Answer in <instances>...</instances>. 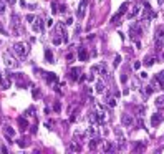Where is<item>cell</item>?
<instances>
[{
	"mask_svg": "<svg viewBox=\"0 0 164 154\" xmlns=\"http://www.w3.org/2000/svg\"><path fill=\"white\" fill-rule=\"evenodd\" d=\"M33 30H35V32H42V30H43V20H42V18H35Z\"/></svg>",
	"mask_w": 164,
	"mask_h": 154,
	"instance_id": "obj_9",
	"label": "cell"
},
{
	"mask_svg": "<svg viewBox=\"0 0 164 154\" xmlns=\"http://www.w3.org/2000/svg\"><path fill=\"white\" fill-rule=\"evenodd\" d=\"M46 81H48V83H56L58 78H56L55 73H46Z\"/></svg>",
	"mask_w": 164,
	"mask_h": 154,
	"instance_id": "obj_12",
	"label": "cell"
},
{
	"mask_svg": "<svg viewBox=\"0 0 164 154\" xmlns=\"http://www.w3.org/2000/svg\"><path fill=\"white\" fill-rule=\"evenodd\" d=\"M66 60H70V61H72V60H73V55H72V53H68V55H66Z\"/></svg>",
	"mask_w": 164,
	"mask_h": 154,
	"instance_id": "obj_38",
	"label": "cell"
},
{
	"mask_svg": "<svg viewBox=\"0 0 164 154\" xmlns=\"http://www.w3.org/2000/svg\"><path fill=\"white\" fill-rule=\"evenodd\" d=\"M156 37H157V40H163L164 38V27H159L156 30Z\"/></svg>",
	"mask_w": 164,
	"mask_h": 154,
	"instance_id": "obj_16",
	"label": "cell"
},
{
	"mask_svg": "<svg viewBox=\"0 0 164 154\" xmlns=\"http://www.w3.org/2000/svg\"><path fill=\"white\" fill-rule=\"evenodd\" d=\"M106 104H108L109 108H114V106H116V98H111V96H109L108 100H106Z\"/></svg>",
	"mask_w": 164,
	"mask_h": 154,
	"instance_id": "obj_17",
	"label": "cell"
},
{
	"mask_svg": "<svg viewBox=\"0 0 164 154\" xmlns=\"http://www.w3.org/2000/svg\"><path fill=\"white\" fill-rule=\"evenodd\" d=\"M7 2H10V4H13V2H15V0H7Z\"/></svg>",
	"mask_w": 164,
	"mask_h": 154,
	"instance_id": "obj_39",
	"label": "cell"
},
{
	"mask_svg": "<svg viewBox=\"0 0 164 154\" xmlns=\"http://www.w3.org/2000/svg\"><path fill=\"white\" fill-rule=\"evenodd\" d=\"M72 78H73V80H78V78H80V70H78V68H73V70H72Z\"/></svg>",
	"mask_w": 164,
	"mask_h": 154,
	"instance_id": "obj_20",
	"label": "cell"
},
{
	"mask_svg": "<svg viewBox=\"0 0 164 154\" xmlns=\"http://www.w3.org/2000/svg\"><path fill=\"white\" fill-rule=\"evenodd\" d=\"M139 76H141V78H144V80H146V78H147V73H146V71H143V73H141V75H139Z\"/></svg>",
	"mask_w": 164,
	"mask_h": 154,
	"instance_id": "obj_37",
	"label": "cell"
},
{
	"mask_svg": "<svg viewBox=\"0 0 164 154\" xmlns=\"http://www.w3.org/2000/svg\"><path fill=\"white\" fill-rule=\"evenodd\" d=\"M126 10H128V4H123L121 9H119V12L113 17V23H118V20L121 18V15H124V13H126Z\"/></svg>",
	"mask_w": 164,
	"mask_h": 154,
	"instance_id": "obj_7",
	"label": "cell"
},
{
	"mask_svg": "<svg viewBox=\"0 0 164 154\" xmlns=\"http://www.w3.org/2000/svg\"><path fill=\"white\" fill-rule=\"evenodd\" d=\"M61 42H63V38H55V40H53V43H55V45H60Z\"/></svg>",
	"mask_w": 164,
	"mask_h": 154,
	"instance_id": "obj_33",
	"label": "cell"
},
{
	"mask_svg": "<svg viewBox=\"0 0 164 154\" xmlns=\"http://www.w3.org/2000/svg\"><path fill=\"white\" fill-rule=\"evenodd\" d=\"M12 25L15 27L17 33H22V32H23V30L20 28V17H18L17 13H13V15H12Z\"/></svg>",
	"mask_w": 164,
	"mask_h": 154,
	"instance_id": "obj_6",
	"label": "cell"
},
{
	"mask_svg": "<svg viewBox=\"0 0 164 154\" xmlns=\"http://www.w3.org/2000/svg\"><path fill=\"white\" fill-rule=\"evenodd\" d=\"M156 106H157V108H164V96H157V100H156Z\"/></svg>",
	"mask_w": 164,
	"mask_h": 154,
	"instance_id": "obj_18",
	"label": "cell"
},
{
	"mask_svg": "<svg viewBox=\"0 0 164 154\" xmlns=\"http://www.w3.org/2000/svg\"><path fill=\"white\" fill-rule=\"evenodd\" d=\"M103 149H105L106 153H108V151H111V149H113V147H111V144H109V142H106V144H105V147H103Z\"/></svg>",
	"mask_w": 164,
	"mask_h": 154,
	"instance_id": "obj_32",
	"label": "cell"
},
{
	"mask_svg": "<svg viewBox=\"0 0 164 154\" xmlns=\"http://www.w3.org/2000/svg\"><path fill=\"white\" fill-rule=\"evenodd\" d=\"M138 114L139 116H143L144 114V106H138Z\"/></svg>",
	"mask_w": 164,
	"mask_h": 154,
	"instance_id": "obj_30",
	"label": "cell"
},
{
	"mask_svg": "<svg viewBox=\"0 0 164 154\" xmlns=\"http://www.w3.org/2000/svg\"><path fill=\"white\" fill-rule=\"evenodd\" d=\"M121 121H123V124L128 126V128H131V126L134 124V118L131 116V114H128V113H124V114H123Z\"/></svg>",
	"mask_w": 164,
	"mask_h": 154,
	"instance_id": "obj_4",
	"label": "cell"
},
{
	"mask_svg": "<svg viewBox=\"0 0 164 154\" xmlns=\"http://www.w3.org/2000/svg\"><path fill=\"white\" fill-rule=\"evenodd\" d=\"M138 12H139V7H134V9H133V12L129 13V18L131 17H136V15H138Z\"/></svg>",
	"mask_w": 164,
	"mask_h": 154,
	"instance_id": "obj_27",
	"label": "cell"
},
{
	"mask_svg": "<svg viewBox=\"0 0 164 154\" xmlns=\"http://www.w3.org/2000/svg\"><path fill=\"white\" fill-rule=\"evenodd\" d=\"M4 133H5V136H7V137H13V136H15V131H13L10 126H5V128H4Z\"/></svg>",
	"mask_w": 164,
	"mask_h": 154,
	"instance_id": "obj_11",
	"label": "cell"
},
{
	"mask_svg": "<svg viewBox=\"0 0 164 154\" xmlns=\"http://www.w3.org/2000/svg\"><path fill=\"white\" fill-rule=\"evenodd\" d=\"M13 53L17 55L18 58H25L27 55H28V45H25V43H15L13 45Z\"/></svg>",
	"mask_w": 164,
	"mask_h": 154,
	"instance_id": "obj_1",
	"label": "cell"
},
{
	"mask_svg": "<svg viewBox=\"0 0 164 154\" xmlns=\"http://www.w3.org/2000/svg\"><path fill=\"white\" fill-rule=\"evenodd\" d=\"M119 63H121V56L118 55V56H114V67H118Z\"/></svg>",
	"mask_w": 164,
	"mask_h": 154,
	"instance_id": "obj_29",
	"label": "cell"
},
{
	"mask_svg": "<svg viewBox=\"0 0 164 154\" xmlns=\"http://www.w3.org/2000/svg\"><path fill=\"white\" fill-rule=\"evenodd\" d=\"M154 61H156L154 56H149V58H146V61H144V67H152V65H154Z\"/></svg>",
	"mask_w": 164,
	"mask_h": 154,
	"instance_id": "obj_19",
	"label": "cell"
},
{
	"mask_svg": "<svg viewBox=\"0 0 164 154\" xmlns=\"http://www.w3.org/2000/svg\"><path fill=\"white\" fill-rule=\"evenodd\" d=\"M4 63L7 65V68H17L18 67V61L12 56L10 51H5L4 53Z\"/></svg>",
	"mask_w": 164,
	"mask_h": 154,
	"instance_id": "obj_2",
	"label": "cell"
},
{
	"mask_svg": "<svg viewBox=\"0 0 164 154\" xmlns=\"http://www.w3.org/2000/svg\"><path fill=\"white\" fill-rule=\"evenodd\" d=\"M46 25L51 27V25H53V20H51V18H48V20H46Z\"/></svg>",
	"mask_w": 164,
	"mask_h": 154,
	"instance_id": "obj_36",
	"label": "cell"
},
{
	"mask_svg": "<svg viewBox=\"0 0 164 154\" xmlns=\"http://www.w3.org/2000/svg\"><path fill=\"white\" fill-rule=\"evenodd\" d=\"M18 124H20V129H22V131H25V129L28 128V121H27L25 118H18Z\"/></svg>",
	"mask_w": 164,
	"mask_h": 154,
	"instance_id": "obj_10",
	"label": "cell"
},
{
	"mask_svg": "<svg viewBox=\"0 0 164 154\" xmlns=\"http://www.w3.org/2000/svg\"><path fill=\"white\" fill-rule=\"evenodd\" d=\"M27 20H28V22H33L35 17H33V15H27Z\"/></svg>",
	"mask_w": 164,
	"mask_h": 154,
	"instance_id": "obj_35",
	"label": "cell"
},
{
	"mask_svg": "<svg viewBox=\"0 0 164 154\" xmlns=\"http://www.w3.org/2000/svg\"><path fill=\"white\" fill-rule=\"evenodd\" d=\"M0 81H2V75H0Z\"/></svg>",
	"mask_w": 164,
	"mask_h": 154,
	"instance_id": "obj_41",
	"label": "cell"
},
{
	"mask_svg": "<svg viewBox=\"0 0 164 154\" xmlns=\"http://www.w3.org/2000/svg\"><path fill=\"white\" fill-rule=\"evenodd\" d=\"M141 33H143V28H141L139 23H133V25L129 27V35L133 40H138V38L141 37Z\"/></svg>",
	"mask_w": 164,
	"mask_h": 154,
	"instance_id": "obj_3",
	"label": "cell"
},
{
	"mask_svg": "<svg viewBox=\"0 0 164 154\" xmlns=\"http://www.w3.org/2000/svg\"><path fill=\"white\" fill-rule=\"evenodd\" d=\"M45 58H46V61H48V63H53V53H51L48 48L45 50Z\"/></svg>",
	"mask_w": 164,
	"mask_h": 154,
	"instance_id": "obj_15",
	"label": "cell"
},
{
	"mask_svg": "<svg viewBox=\"0 0 164 154\" xmlns=\"http://www.w3.org/2000/svg\"><path fill=\"white\" fill-rule=\"evenodd\" d=\"M86 7H88V0H81L80 7H78V12H76V15H78V18H83V17H85V12H86Z\"/></svg>",
	"mask_w": 164,
	"mask_h": 154,
	"instance_id": "obj_5",
	"label": "cell"
},
{
	"mask_svg": "<svg viewBox=\"0 0 164 154\" xmlns=\"http://www.w3.org/2000/svg\"><path fill=\"white\" fill-rule=\"evenodd\" d=\"M156 81L161 85V90H164V71H161L159 75L156 76Z\"/></svg>",
	"mask_w": 164,
	"mask_h": 154,
	"instance_id": "obj_13",
	"label": "cell"
},
{
	"mask_svg": "<svg viewBox=\"0 0 164 154\" xmlns=\"http://www.w3.org/2000/svg\"><path fill=\"white\" fill-rule=\"evenodd\" d=\"M53 109H55V111H56V113H58V111H60V109H61V104H60V103H55Z\"/></svg>",
	"mask_w": 164,
	"mask_h": 154,
	"instance_id": "obj_31",
	"label": "cell"
},
{
	"mask_svg": "<svg viewBox=\"0 0 164 154\" xmlns=\"http://www.w3.org/2000/svg\"><path fill=\"white\" fill-rule=\"evenodd\" d=\"M78 58L81 60V61H86L88 60V53L83 50V48H80V53H78Z\"/></svg>",
	"mask_w": 164,
	"mask_h": 154,
	"instance_id": "obj_14",
	"label": "cell"
},
{
	"mask_svg": "<svg viewBox=\"0 0 164 154\" xmlns=\"http://www.w3.org/2000/svg\"><path fill=\"white\" fill-rule=\"evenodd\" d=\"M96 144H98V139H93V141H90V149H95L96 147Z\"/></svg>",
	"mask_w": 164,
	"mask_h": 154,
	"instance_id": "obj_24",
	"label": "cell"
},
{
	"mask_svg": "<svg viewBox=\"0 0 164 154\" xmlns=\"http://www.w3.org/2000/svg\"><path fill=\"white\" fill-rule=\"evenodd\" d=\"M51 7H53V9H51V12H53V13L58 12V5H56V2H51Z\"/></svg>",
	"mask_w": 164,
	"mask_h": 154,
	"instance_id": "obj_28",
	"label": "cell"
},
{
	"mask_svg": "<svg viewBox=\"0 0 164 154\" xmlns=\"http://www.w3.org/2000/svg\"><path fill=\"white\" fill-rule=\"evenodd\" d=\"M144 146H146V142H144V141H139L138 144L134 146V151H143V149H144Z\"/></svg>",
	"mask_w": 164,
	"mask_h": 154,
	"instance_id": "obj_22",
	"label": "cell"
},
{
	"mask_svg": "<svg viewBox=\"0 0 164 154\" xmlns=\"http://www.w3.org/2000/svg\"><path fill=\"white\" fill-rule=\"evenodd\" d=\"M103 90H105V88H103V81H98V83H96V91L103 93Z\"/></svg>",
	"mask_w": 164,
	"mask_h": 154,
	"instance_id": "obj_23",
	"label": "cell"
},
{
	"mask_svg": "<svg viewBox=\"0 0 164 154\" xmlns=\"http://www.w3.org/2000/svg\"><path fill=\"white\" fill-rule=\"evenodd\" d=\"M163 2H164V0H157V4H163Z\"/></svg>",
	"mask_w": 164,
	"mask_h": 154,
	"instance_id": "obj_40",
	"label": "cell"
},
{
	"mask_svg": "<svg viewBox=\"0 0 164 154\" xmlns=\"http://www.w3.org/2000/svg\"><path fill=\"white\" fill-rule=\"evenodd\" d=\"M40 96V91H38L37 88H33V98H38Z\"/></svg>",
	"mask_w": 164,
	"mask_h": 154,
	"instance_id": "obj_34",
	"label": "cell"
},
{
	"mask_svg": "<svg viewBox=\"0 0 164 154\" xmlns=\"http://www.w3.org/2000/svg\"><path fill=\"white\" fill-rule=\"evenodd\" d=\"M100 71H101V75L103 76H108V68L106 67H100Z\"/></svg>",
	"mask_w": 164,
	"mask_h": 154,
	"instance_id": "obj_26",
	"label": "cell"
},
{
	"mask_svg": "<svg viewBox=\"0 0 164 154\" xmlns=\"http://www.w3.org/2000/svg\"><path fill=\"white\" fill-rule=\"evenodd\" d=\"M18 146H20V147H25V146H28V142H27V139H18Z\"/></svg>",
	"mask_w": 164,
	"mask_h": 154,
	"instance_id": "obj_25",
	"label": "cell"
},
{
	"mask_svg": "<svg viewBox=\"0 0 164 154\" xmlns=\"http://www.w3.org/2000/svg\"><path fill=\"white\" fill-rule=\"evenodd\" d=\"M7 10V0H0V13H5Z\"/></svg>",
	"mask_w": 164,
	"mask_h": 154,
	"instance_id": "obj_21",
	"label": "cell"
},
{
	"mask_svg": "<svg viewBox=\"0 0 164 154\" xmlns=\"http://www.w3.org/2000/svg\"><path fill=\"white\" fill-rule=\"evenodd\" d=\"M163 123V114H159V113H156V114H152V118H151V124H152V128H157V126Z\"/></svg>",
	"mask_w": 164,
	"mask_h": 154,
	"instance_id": "obj_8",
	"label": "cell"
}]
</instances>
